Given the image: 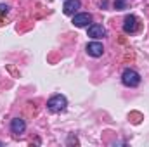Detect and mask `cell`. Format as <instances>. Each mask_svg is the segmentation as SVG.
Masks as SVG:
<instances>
[{
	"label": "cell",
	"instance_id": "cell-1",
	"mask_svg": "<svg viewBox=\"0 0 149 147\" xmlns=\"http://www.w3.org/2000/svg\"><path fill=\"white\" fill-rule=\"evenodd\" d=\"M121 83L125 87H130V88H135L141 85V74L137 73L135 69H130L127 68L123 73H121Z\"/></svg>",
	"mask_w": 149,
	"mask_h": 147
},
{
	"label": "cell",
	"instance_id": "cell-7",
	"mask_svg": "<svg viewBox=\"0 0 149 147\" xmlns=\"http://www.w3.org/2000/svg\"><path fill=\"white\" fill-rule=\"evenodd\" d=\"M24 130H26V123H24L23 118H14V119H10V132H12L14 135H21V133H24Z\"/></svg>",
	"mask_w": 149,
	"mask_h": 147
},
{
	"label": "cell",
	"instance_id": "cell-10",
	"mask_svg": "<svg viewBox=\"0 0 149 147\" xmlns=\"http://www.w3.org/2000/svg\"><path fill=\"white\" fill-rule=\"evenodd\" d=\"M9 12V5L7 3H0V14H7Z\"/></svg>",
	"mask_w": 149,
	"mask_h": 147
},
{
	"label": "cell",
	"instance_id": "cell-8",
	"mask_svg": "<svg viewBox=\"0 0 149 147\" xmlns=\"http://www.w3.org/2000/svg\"><path fill=\"white\" fill-rule=\"evenodd\" d=\"M81 7V2L80 0H66L64 5H63V12L66 16H74V12Z\"/></svg>",
	"mask_w": 149,
	"mask_h": 147
},
{
	"label": "cell",
	"instance_id": "cell-9",
	"mask_svg": "<svg viewBox=\"0 0 149 147\" xmlns=\"http://www.w3.org/2000/svg\"><path fill=\"white\" fill-rule=\"evenodd\" d=\"M114 9H118V10L125 9V2H123V0H116V2H114Z\"/></svg>",
	"mask_w": 149,
	"mask_h": 147
},
{
	"label": "cell",
	"instance_id": "cell-4",
	"mask_svg": "<svg viewBox=\"0 0 149 147\" xmlns=\"http://www.w3.org/2000/svg\"><path fill=\"white\" fill-rule=\"evenodd\" d=\"M73 23L76 28H87V26H90V23H92V16L88 14V12H81V14H76L73 16Z\"/></svg>",
	"mask_w": 149,
	"mask_h": 147
},
{
	"label": "cell",
	"instance_id": "cell-2",
	"mask_svg": "<svg viewBox=\"0 0 149 147\" xmlns=\"http://www.w3.org/2000/svg\"><path fill=\"white\" fill-rule=\"evenodd\" d=\"M66 106H68V99L61 94H57L47 101V109L50 112H61V111L66 109Z\"/></svg>",
	"mask_w": 149,
	"mask_h": 147
},
{
	"label": "cell",
	"instance_id": "cell-6",
	"mask_svg": "<svg viewBox=\"0 0 149 147\" xmlns=\"http://www.w3.org/2000/svg\"><path fill=\"white\" fill-rule=\"evenodd\" d=\"M85 50H87V54L90 57H101L104 54V47H102L101 42H90V43H87Z\"/></svg>",
	"mask_w": 149,
	"mask_h": 147
},
{
	"label": "cell",
	"instance_id": "cell-3",
	"mask_svg": "<svg viewBox=\"0 0 149 147\" xmlns=\"http://www.w3.org/2000/svg\"><path fill=\"white\" fill-rule=\"evenodd\" d=\"M137 28H139L137 17H135L134 14L125 16V19H123V31H125V33H128V35H132V33H135V31H137Z\"/></svg>",
	"mask_w": 149,
	"mask_h": 147
},
{
	"label": "cell",
	"instance_id": "cell-5",
	"mask_svg": "<svg viewBox=\"0 0 149 147\" xmlns=\"http://www.w3.org/2000/svg\"><path fill=\"white\" fill-rule=\"evenodd\" d=\"M88 30H87V35L90 38H94V40H99V38H104L106 37V28L102 26V24H90V26H87Z\"/></svg>",
	"mask_w": 149,
	"mask_h": 147
}]
</instances>
